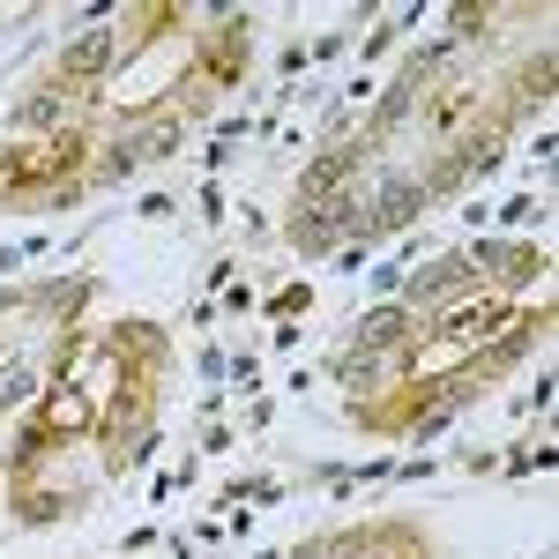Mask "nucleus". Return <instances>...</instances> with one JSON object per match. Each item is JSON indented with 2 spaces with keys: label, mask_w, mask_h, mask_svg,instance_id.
Returning a JSON list of instances; mask_svg holds the SVG:
<instances>
[{
  "label": "nucleus",
  "mask_w": 559,
  "mask_h": 559,
  "mask_svg": "<svg viewBox=\"0 0 559 559\" xmlns=\"http://www.w3.org/2000/svg\"><path fill=\"white\" fill-rule=\"evenodd\" d=\"M83 157H90V142L75 128L8 142V150H0V202L38 210V202H68V194H83V179H90Z\"/></svg>",
  "instance_id": "obj_1"
},
{
  "label": "nucleus",
  "mask_w": 559,
  "mask_h": 559,
  "mask_svg": "<svg viewBox=\"0 0 559 559\" xmlns=\"http://www.w3.org/2000/svg\"><path fill=\"white\" fill-rule=\"evenodd\" d=\"M83 299L75 284L68 292H23V299H0V403H15L31 373H38L52 344H60V321H68V306Z\"/></svg>",
  "instance_id": "obj_2"
}]
</instances>
